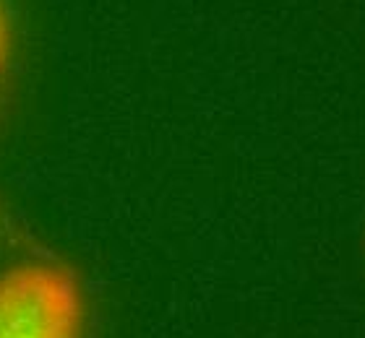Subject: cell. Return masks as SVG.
I'll return each mask as SVG.
<instances>
[{
  "mask_svg": "<svg viewBox=\"0 0 365 338\" xmlns=\"http://www.w3.org/2000/svg\"><path fill=\"white\" fill-rule=\"evenodd\" d=\"M0 338H84V294L73 268L24 263L0 273Z\"/></svg>",
  "mask_w": 365,
  "mask_h": 338,
  "instance_id": "obj_1",
  "label": "cell"
},
{
  "mask_svg": "<svg viewBox=\"0 0 365 338\" xmlns=\"http://www.w3.org/2000/svg\"><path fill=\"white\" fill-rule=\"evenodd\" d=\"M11 45H14L11 21H8V14H6V8H3V0H0V91H3L8 65H11Z\"/></svg>",
  "mask_w": 365,
  "mask_h": 338,
  "instance_id": "obj_2",
  "label": "cell"
},
{
  "mask_svg": "<svg viewBox=\"0 0 365 338\" xmlns=\"http://www.w3.org/2000/svg\"><path fill=\"white\" fill-rule=\"evenodd\" d=\"M0 240H16V242H26V234L19 224H16V218L8 213L6 203L0 201Z\"/></svg>",
  "mask_w": 365,
  "mask_h": 338,
  "instance_id": "obj_3",
  "label": "cell"
}]
</instances>
